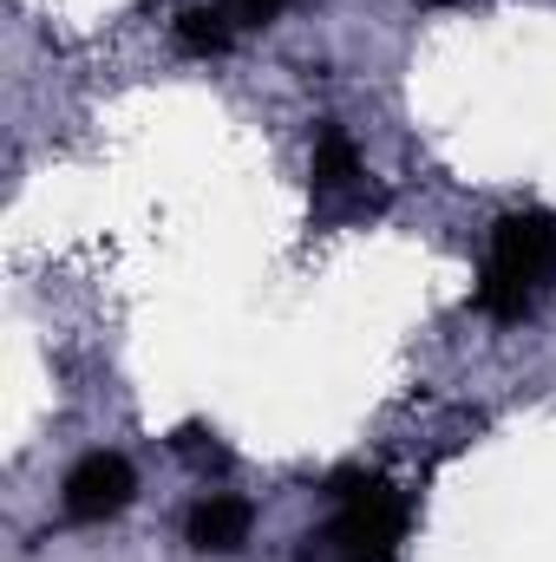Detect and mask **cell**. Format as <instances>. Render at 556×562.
<instances>
[{"label":"cell","instance_id":"7a4b0ae2","mask_svg":"<svg viewBox=\"0 0 556 562\" xmlns=\"http://www.w3.org/2000/svg\"><path fill=\"white\" fill-rule=\"evenodd\" d=\"M327 504H334V524L321 530V550L327 562H400L407 543V497L380 477V471H360V464H341L327 477Z\"/></svg>","mask_w":556,"mask_h":562},{"label":"cell","instance_id":"6da1fadb","mask_svg":"<svg viewBox=\"0 0 556 562\" xmlns=\"http://www.w3.org/2000/svg\"><path fill=\"white\" fill-rule=\"evenodd\" d=\"M551 281H556V216L551 210H504L498 229H491L471 307L498 327H518L544 307Z\"/></svg>","mask_w":556,"mask_h":562},{"label":"cell","instance_id":"52a82bcc","mask_svg":"<svg viewBox=\"0 0 556 562\" xmlns=\"http://www.w3.org/2000/svg\"><path fill=\"white\" fill-rule=\"evenodd\" d=\"M170 451H177V458H190V464H230V451L216 445V431H210V425H177V431H170Z\"/></svg>","mask_w":556,"mask_h":562},{"label":"cell","instance_id":"3957f363","mask_svg":"<svg viewBox=\"0 0 556 562\" xmlns=\"http://www.w3.org/2000/svg\"><path fill=\"white\" fill-rule=\"evenodd\" d=\"M308 196H314V223H360L374 210H387V196L367 183V164L354 138L341 125H321L314 132V164H308Z\"/></svg>","mask_w":556,"mask_h":562},{"label":"cell","instance_id":"9c48e42d","mask_svg":"<svg viewBox=\"0 0 556 562\" xmlns=\"http://www.w3.org/2000/svg\"><path fill=\"white\" fill-rule=\"evenodd\" d=\"M432 7H452V0H432Z\"/></svg>","mask_w":556,"mask_h":562},{"label":"cell","instance_id":"5b68a950","mask_svg":"<svg viewBox=\"0 0 556 562\" xmlns=\"http://www.w3.org/2000/svg\"><path fill=\"white\" fill-rule=\"evenodd\" d=\"M249 530H256V504L230 497V491H210V497H197V510L184 524V543L197 557H236L249 543Z\"/></svg>","mask_w":556,"mask_h":562},{"label":"cell","instance_id":"8992f818","mask_svg":"<svg viewBox=\"0 0 556 562\" xmlns=\"http://www.w3.org/2000/svg\"><path fill=\"white\" fill-rule=\"evenodd\" d=\"M230 40H236V20L223 13V0L177 13V46H184L190 59H216V53H230Z\"/></svg>","mask_w":556,"mask_h":562},{"label":"cell","instance_id":"ba28073f","mask_svg":"<svg viewBox=\"0 0 556 562\" xmlns=\"http://www.w3.org/2000/svg\"><path fill=\"white\" fill-rule=\"evenodd\" d=\"M281 7H288V0H223V13H230L236 26H269Z\"/></svg>","mask_w":556,"mask_h":562},{"label":"cell","instance_id":"277c9868","mask_svg":"<svg viewBox=\"0 0 556 562\" xmlns=\"http://www.w3.org/2000/svg\"><path fill=\"white\" fill-rule=\"evenodd\" d=\"M132 497H138V471L119 451H86L66 471V517L73 524H112L132 510Z\"/></svg>","mask_w":556,"mask_h":562}]
</instances>
